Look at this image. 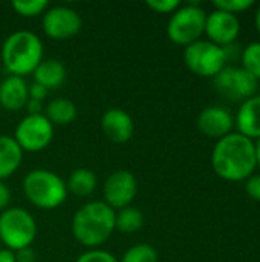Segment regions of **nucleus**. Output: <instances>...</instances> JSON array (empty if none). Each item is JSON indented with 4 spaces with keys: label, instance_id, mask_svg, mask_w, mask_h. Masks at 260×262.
<instances>
[{
    "label": "nucleus",
    "instance_id": "1",
    "mask_svg": "<svg viewBox=\"0 0 260 262\" xmlns=\"http://www.w3.org/2000/svg\"><path fill=\"white\" fill-rule=\"evenodd\" d=\"M211 166L221 178L230 181L251 177L257 166L253 140L239 132L219 138L211 152Z\"/></svg>",
    "mask_w": 260,
    "mask_h": 262
},
{
    "label": "nucleus",
    "instance_id": "2",
    "mask_svg": "<svg viewBox=\"0 0 260 262\" xmlns=\"http://www.w3.org/2000/svg\"><path fill=\"white\" fill-rule=\"evenodd\" d=\"M115 232V210L104 201H90L81 206L72 218L74 238L89 249H98Z\"/></svg>",
    "mask_w": 260,
    "mask_h": 262
},
{
    "label": "nucleus",
    "instance_id": "3",
    "mask_svg": "<svg viewBox=\"0 0 260 262\" xmlns=\"http://www.w3.org/2000/svg\"><path fill=\"white\" fill-rule=\"evenodd\" d=\"M43 43L40 37L28 29L9 34L2 45L0 63L9 75L23 77L32 74L43 61Z\"/></svg>",
    "mask_w": 260,
    "mask_h": 262
},
{
    "label": "nucleus",
    "instance_id": "4",
    "mask_svg": "<svg viewBox=\"0 0 260 262\" xmlns=\"http://www.w3.org/2000/svg\"><path fill=\"white\" fill-rule=\"evenodd\" d=\"M21 187L28 201L43 210L57 209L67 198L66 181L48 169H34L28 172Z\"/></svg>",
    "mask_w": 260,
    "mask_h": 262
},
{
    "label": "nucleus",
    "instance_id": "5",
    "mask_svg": "<svg viewBox=\"0 0 260 262\" xmlns=\"http://www.w3.org/2000/svg\"><path fill=\"white\" fill-rule=\"evenodd\" d=\"M37 232V223L28 210L8 207L0 213V243L11 252L31 247Z\"/></svg>",
    "mask_w": 260,
    "mask_h": 262
},
{
    "label": "nucleus",
    "instance_id": "6",
    "mask_svg": "<svg viewBox=\"0 0 260 262\" xmlns=\"http://www.w3.org/2000/svg\"><path fill=\"white\" fill-rule=\"evenodd\" d=\"M207 12L198 3L181 5L170 17L167 25V37L182 46L201 40V35L205 32Z\"/></svg>",
    "mask_w": 260,
    "mask_h": 262
},
{
    "label": "nucleus",
    "instance_id": "7",
    "mask_svg": "<svg viewBox=\"0 0 260 262\" xmlns=\"http://www.w3.org/2000/svg\"><path fill=\"white\" fill-rule=\"evenodd\" d=\"M213 86L228 101H245L256 95L259 80L239 66H225L213 77Z\"/></svg>",
    "mask_w": 260,
    "mask_h": 262
},
{
    "label": "nucleus",
    "instance_id": "8",
    "mask_svg": "<svg viewBox=\"0 0 260 262\" xmlns=\"http://www.w3.org/2000/svg\"><path fill=\"white\" fill-rule=\"evenodd\" d=\"M185 66L196 75L215 77L227 66V58L222 46L210 40H196L184 49Z\"/></svg>",
    "mask_w": 260,
    "mask_h": 262
},
{
    "label": "nucleus",
    "instance_id": "9",
    "mask_svg": "<svg viewBox=\"0 0 260 262\" xmlns=\"http://www.w3.org/2000/svg\"><path fill=\"white\" fill-rule=\"evenodd\" d=\"M12 138L23 152H41L54 140V126L43 114L26 115L17 124Z\"/></svg>",
    "mask_w": 260,
    "mask_h": 262
},
{
    "label": "nucleus",
    "instance_id": "10",
    "mask_svg": "<svg viewBox=\"0 0 260 262\" xmlns=\"http://www.w3.org/2000/svg\"><path fill=\"white\" fill-rule=\"evenodd\" d=\"M41 26L49 38L69 40L80 32L83 20L80 14L69 6H49L43 14Z\"/></svg>",
    "mask_w": 260,
    "mask_h": 262
},
{
    "label": "nucleus",
    "instance_id": "11",
    "mask_svg": "<svg viewBox=\"0 0 260 262\" xmlns=\"http://www.w3.org/2000/svg\"><path fill=\"white\" fill-rule=\"evenodd\" d=\"M136 193H138V181L130 170H124V169L115 170L106 178L103 184L104 203L113 210H121L124 207H129L135 200Z\"/></svg>",
    "mask_w": 260,
    "mask_h": 262
},
{
    "label": "nucleus",
    "instance_id": "12",
    "mask_svg": "<svg viewBox=\"0 0 260 262\" xmlns=\"http://www.w3.org/2000/svg\"><path fill=\"white\" fill-rule=\"evenodd\" d=\"M241 32V20L238 14H231L222 9L215 8L210 14H207L205 20V34L210 41L225 46L228 43L236 41Z\"/></svg>",
    "mask_w": 260,
    "mask_h": 262
},
{
    "label": "nucleus",
    "instance_id": "13",
    "mask_svg": "<svg viewBox=\"0 0 260 262\" xmlns=\"http://www.w3.org/2000/svg\"><path fill=\"white\" fill-rule=\"evenodd\" d=\"M234 124L231 112L224 106H207L198 115V129L211 138H222L230 134Z\"/></svg>",
    "mask_w": 260,
    "mask_h": 262
},
{
    "label": "nucleus",
    "instance_id": "14",
    "mask_svg": "<svg viewBox=\"0 0 260 262\" xmlns=\"http://www.w3.org/2000/svg\"><path fill=\"white\" fill-rule=\"evenodd\" d=\"M101 130L104 135L118 144L127 143L135 132V123L129 112L121 107H110L101 117Z\"/></svg>",
    "mask_w": 260,
    "mask_h": 262
},
{
    "label": "nucleus",
    "instance_id": "15",
    "mask_svg": "<svg viewBox=\"0 0 260 262\" xmlns=\"http://www.w3.org/2000/svg\"><path fill=\"white\" fill-rule=\"evenodd\" d=\"M29 84L23 77L8 75L0 81V107L9 112L21 111L29 100Z\"/></svg>",
    "mask_w": 260,
    "mask_h": 262
},
{
    "label": "nucleus",
    "instance_id": "16",
    "mask_svg": "<svg viewBox=\"0 0 260 262\" xmlns=\"http://www.w3.org/2000/svg\"><path fill=\"white\" fill-rule=\"evenodd\" d=\"M239 134L248 138H260V94L253 95L241 103L236 115Z\"/></svg>",
    "mask_w": 260,
    "mask_h": 262
},
{
    "label": "nucleus",
    "instance_id": "17",
    "mask_svg": "<svg viewBox=\"0 0 260 262\" xmlns=\"http://www.w3.org/2000/svg\"><path fill=\"white\" fill-rule=\"evenodd\" d=\"M66 68L60 60L55 58H48L43 60L35 71L32 72L34 77V83L41 84L43 88H46L48 91L51 89H57L60 88L64 80H66Z\"/></svg>",
    "mask_w": 260,
    "mask_h": 262
},
{
    "label": "nucleus",
    "instance_id": "18",
    "mask_svg": "<svg viewBox=\"0 0 260 262\" xmlns=\"http://www.w3.org/2000/svg\"><path fill=\"white\" fill-rule=\"evenodd\" d=\"M23 150L9 135H0V181L17 172L21 164Z\"/></svg>",
    "mask_w": 260,
    "mask_h": 262
},
{
    "label": "nucleus",
    "instance_id": "19",
    "mask_svg": "<svg viewBox=\"0 0 260 262\" xmlns=\"http://www.w3.org/2000/svg\"><path fill=\"white\" fill-rule=\"evenodd\" d=\"M97 186H98V178H97L95 172L87 167L75 169L74 172H70V175L66 181L67 193L70 192L80 198H86V196L92 195L95 192Z\"/></svg>",
    "mask_w": 260,
    "mask_h": 262
},
{
    "label": "nucleus",
    "instance_id": "20",
    "mask_svg": "<svg viewBox=\"0 0 260 262\" xmlns=\"http://www.w3.org/2000/svg\"><path fill=\"white\" fill-rule=\"evenodd\" d=\"M43 115L52 126H67L77 118V106L69 98H55L46 104Z\"/></svg>",
    "mask_w": 260,
    "mask_h": 262
},
{
    "label": "nucleus",
    "instance_id": "21",
    "mask_svg": "<svg viewBox=\"0 0 260 262\" xmlns=\"http://www.w3.org/2000/svg\"><path fill=\"white\" fill-rule=\"evenodd\" d=\"M144 224V215L139 209L129 206L115 212V230L130 235L138 232Z\"/></svg>",
    "mask_w": 260,
    "mask_h": 262
},
{
    "label": "nucleus",
    "instance_id": "22",
    "mask_svg": "<svg viewBox=\"0 0 260 262\" xmlns=\"http://www.w3.org/2000/svg\"><path fill=\"white\" fill-rule=\"evenodd\" d=\"M242 68L260 80V41H253L242 49Z\"/></svg>",
    "mask_w": 260,
    "mask_h": 262
},
{
    "label": "nucleus",
    "instance_id": "23",
    "mask_svg": "<svg viewBox=\"0 0 260 262\" xmlns=\"http://www.w3.org/2000/svg\"><path fill=\"white\" fill-rule=\"evenodd\" d=\"M158 252L150 244L132 246L120 259V262H158Z\"/></svg>",
    "mask_w": 260,
    "mask_h": 262
},
{
    "label": "nucleus",
    "instance_id": "24",
    "mask_svg": "<svg viewBox=\"0 0 260 262\" xmlns=\"http://www.w3.org/2000/svg\"><path fill=\"white\" fill-rule=\"evenodd\" d=\"M11 6L18 15L32 18V17L43 15L44 11L49 8V3L46 0H14Z\"/></svg>",
    "mask_w": 260,
    "mask_h": 262
},
{
    "label": "nucleus",
    "instance_id": "25",
    "mask_svg": "<svg viewBox=\"0 0 260 262\" xmlns=\"http://www.w3.org/2000/svg\"><path fill=\"white\" fill-rule=\"evenodd\" d=\"M75 262H120L110 252L101 249H89L81 253Z\"/></svg>",
    "mask_w": 260,
    "mask_h": 262
},
{
    "label": "nucleus",
    "instance_id": "26",
    "mask_svg": "<svg viewBox=\"0 0 260 262\" xmlns=\"http://www.w3.org/2000/svg\"><path fill=\"white\" fill-rule=\"evenodd\" d=\"M253 0H215L213 5L218 9L231 12V14H238L242 12L245 9H248L250 6H253Z\"/></svg>",
    "mask_w": 260,
    "mask_h": 262
},
{
    "label": "nucleus",
    "instance_id": "27",
    "mask_svg": "<svg viewBox=\"0 0 260 262\" xmlns=\"http://www.w3.org/2000/svg\"><path fill=\"white\" fill-rule=\"evenodd\" d=\"M146 5L158 14H173L179 6V0H147Z\"/></svg>",
    "mask_w": 260,
    "mask_h": 262
},
{
    "label": "nucleus",
    "instance_id": "28",
    "mask_svg": "<svg viewBox=\"0 0 260 262\" xmlns=\"http://www.w3.org/2000/svg\"><path fill=\"white\" fill-rule=\"evenodd\" d=\"M245 190L253 200L260 201V173L248 177L247 184H245Z\"/></svg>",
    "mask_w": 260,
    "mask_h": 262
},
{
    "label": "nucleus",
    "instance_id": "29",
    "mask_svg": "<svg viewBox=\"0 0 260 262\" xmlns=\"http://www.w3.org/2000/svg\"><path fill=\"white\" fill-rule=\"evenodd\" d=\"M28 92H29V98L31 100H37V101H41L43 103V100L48 97V92L49 91L46 88H43L41 84H38V83H32V84H29Z\"/></svg>",
    "mask_w": 260,
    "mask_h": 262
},
{
    "label": "nucleus",
    "instance_id": "30",
    "mask_svg": "<svg viewBox=\"0 0 260 262\" xmlns=\"http://www.w3.org/2000/svg\"><path fill=\"white\" fill-rule=\"evenodd\" d=\"M14 255H15V262H37V253L34 252L32 247H26L18 252H14Z\"/></svg>",
    "mask_w": 260,
    "mask_h": 262
},
{
    "label": "nucleus",
    "instance_id": "31",
    "mask_svg": "<svg viewBox=\"0 0 260 262\" xmlns=\"http://www.w3.org/2000/svg\"><path fill=\"white\" fill-rule=\"evenodd\" d=\"M11 203V190L5 184V181H0V213L9 207Z\"/></svg>",
    "mask_w": 260,
    "mask_h": 262
},
{
    "label": "nucleus",
    "instance_id": "32",
    "mask_svg": "<svg viewBox=\"0 0 260 262\" xmlns=\"http://www.w3.org/2000/svg\"><path fill=\"white\" fill-rule=\"evenodd\" d=\"M222 49H224V54H225L227 61L234 60V58L241 57V54H242V49H241V46H239L236 41H233V43H228V45L222 46Z\"/></svg>",
    "mask_w": 260,
    "mask_h": 262
},
{
    "label": "nucleus",
    "instance_id": "33",
    "mask_svg": "<svg viewBox=\"0 0 260 262\" xmlns=\"http://www.w3.org/2000/svg\"><path fill=\"white\" fill-rule=\"evenodd\" d=\"M26 109H28V115H37V114H43L41 111H44V107H43V103L41 101H37V100H28V103H26V106H25Z\"/></svg>",
    "mask_w": 260,
    "mask_h": 262
},
{
    "label": "nucleus",
    "instance_id": "34",
    "mask_svg": "<svg viewBox=\"0 0 260 262\" xmlns=\"http://www.w3.org/2000/svg\"><path fill=\"white\" fill-rule=\"evenodd\" d=\"M0 262H15L14 252H11L8 249H0Z\"/></svg>",
    "mask_w": 260,
    "mask_h": 262
},
{
    "label": "nucleus",
    "instance_id": "35",
    "mask_svg": "<svg viewBox=\"0 0 260 262\" xmlns=\"http://www.w3.org/2000/svg\"><path fill=\"white\" fill-rule=\"evenodd\" d=\"M254 146H256V160L260 166V138H257V143H254Z\"/></svg>",
    "mask_w": 260,
    "mask_h": 262
},
{
    "label": "nucleus",
    "instance_id": "36",
    "mask_svg": "<svg viewBox=\"0 0 260 262\" xmlns=\"http://www.w3.org/2000/svg\"><path fill=\"white\" fill-rule=\"evenodd\" d=\"M256 25H257V29H259L260 32V6L259 9H257V12H256Z\"/></svg>",
    "mask_w": 260,
    "mask_h": 262
},
{
    "label": "nucleus",
    "instance_id": "37",
    "mask_svg": "<svg viewBox=\"0 0 260 262\" xmlns=\"http://www.w3.org/2000/svg\"><path fill=\"white\" fill-rule=\"evenodd\" d=\"M0 71H2V63H0Z\"/></svg>",
    "mask_w": 260,
    "mask_h": 262
}]
</instances>
